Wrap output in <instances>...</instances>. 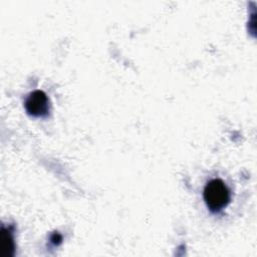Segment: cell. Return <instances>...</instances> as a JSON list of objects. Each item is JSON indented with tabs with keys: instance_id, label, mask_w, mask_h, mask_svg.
I'll use <instances>...</instances> for the list:
<instances>
[{
	"instance_id": "6da1fadb",
	"label": "cell",
	"mask_w": 257,
	"mask_h": 257,
	"mask_svg": "<svg viewBox=\"0 0 257 257\" xmlns=\"http://www.w3.org/2000/svg\"><path fill=\"white\" fill-rule=\"evenodd\" d=\"M204 200L212 212H219L230 201L229 190L220 179H214L207 183L204 189Z\"/></svg>"
},
{
	"instance_id": "7a4b0ae2",
	"label": "cell",
	"mask_w": 257,
	"mask_h": 257,
	"mask_svg": "<svg viewBox=\"0 0 257 257\" xmlns=\"http://www.w3.org/2000/svg\"><path fill=\"white\" fill-rule=\"evenodd\" d=\"M25 109L32 116H45L49 111L48 97L42 90L32 91L25 100Z\"/></svg>"
},
{
	"instance_id": "3957f363",
	"label": "cell",
	"mask_w": 257,
	"mask_h": 257,
	"mask_svg": "<svg viewBox=\"0 0 257 257\" xmlns=\"http://www.w3.org/2000/svg\"><path fill=\"white\" fill-rule=\"evenodd\" d=\"M1 248L4 251L5 255H12L14 251V242L13 238L9 231H6L5 229H2V236H1Z\"/></svg>"
}]
</instances>
